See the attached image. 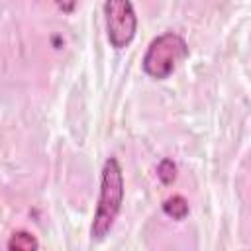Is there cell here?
Wrapping results in <instances>:
<instances>
[{"label":"cell","mask_w":251,"mask_h":251,"mask_svg":"<svg viewBox=\"0 0 251 251\" xmlns=\"http://www.w3.org/2000/svg\"><path fill=\"white\" fill-rule=\"evenodd\" d=\"M124 202V173L116 157H108L100 176V196L90 226V241L100 243L108 237Z\"/></svg>","instance_id":"6da1fadb"},{"label":"cell","mask_w":251,"mask_h":251,"mask_svg":"<svg viewBox=\"0 0 251 251\" xmlns=\"http://www.w3.org/2000/svg\"><path fill=\"white\" fill-rule=\"evenodd\" d=\"M186 57H188V45L184 37L175 31H165L147 45L141 67L143 73L149 75L151 78L165 80L175 73L178 63H182Z\"/></svg>","instance_id":"7a4b0ae2"},{"label":"cell","mask_w":251,"mask_h":251,"mask_svg":"<svg viewBox=\"0 0 251 251\" xmlns=\"http://www.w3.org/2000/svg\"><path fill=\"white\" fill-rule=\"evenodd\" d=\"M106 35L114 49H126L137 31V16L129 0H104Z\"/></svg>","instance_id":"3957f363"},{"label":"cell","mask_w":251,"mask_h":251,"mask_svg":"<svg viewBox=\"0 0 251 251\" xmlns=\"http://www.w3.org/2000/svg\"><path fill=\"white\" fill-rule=\"evenodd\" d=\"M161 208H163V212H165L169 218L178 220V222L184 220V218L188 216V212H190L188 202H186V198H184L182 194H173V196H169L167 200H163Z\"/></svg>","instance_id":"277c9868"},{"label":"cell","mask_w":251,"mask_h":251,"mask_svg":"<svg viewBox=\"0 0 251 251\" xmlns=\"http://www.w3.org/2000/svg\"><path fill=\"white\" fill-rule=\"evenodd\" d=\"M6 247L10 251H35V249H39V241L35 239L33 233H29L25 229H18L10 235Z\"/></svg>","instance_id":"5b68a950"},{"label":"cell","mask_w":251,"mask_h":251,"mask_svg":"<svg viewBox=\"0 0 251 251\" xmlns=\"http://www.w3.org/2000/svg\"><path fill=\"white\" fill-rule=\"evenodd\" d=\"M157 176L165 186H171L176 180V163L169 157L161 159L159 165H157Z\"/></svg>","instance_id":"8992f818"},{"label":"cell","mask_w":251,"mask_h":251,"mask_svg":"<svg viewBox=\"0 0 251 251\" xmlns=\"http://www.w3.org/2000/svg\"><path fill=\"white\" fill-rule=\"evenodd\" d=\"M55 4H57V8H59L61 12L71 14V12L75 10V6H76V0H55Z\"/></svg>","instance_id":"52a82bcc"}]
</instances>
